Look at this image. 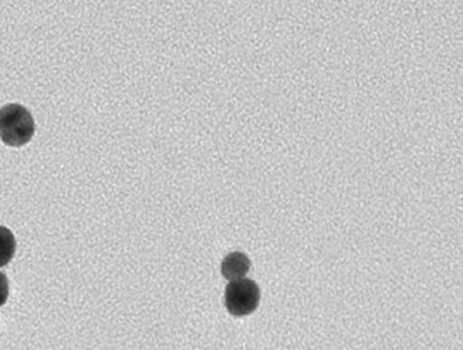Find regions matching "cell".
Here are the masks:
<instances>
[{
    "label": "cell",
    "mask_w": 463,
    "mask_h": 350,
    "mask_svg": "<svg viewBox=\"0 0 463 350\" xmlns=\"http://www.w3.org/2000/svg\"><path fill=\"white\" fill-rule=\"evenodd\" d=\"M36 124L28 109L10 103L0 109V138L10 147H23L34 136Z\"/></svg>",
    "instance_id": "1"
},
{
    "label": "cell",
    "mask_w": 463,
    "mask_h": 350,
    "mask_svg": "<svg viewBox=\"0 0 463 350\" xmlns=\"http://www.w3.org/2000/svg\"><path fill=\"white\" fill-rule=\"evenodd\" d=\"M261 298L259 285L253 279H232L224 293V304L232 317H248L256 311Z\"/></svg>",
    "instance_id": "2"
},
{
    "label": "cell",
    "mask_w": 463,
    "mask_h": 350,
    "mask_svg": "<svg viewBox=\"0 0 463 350\" xmlns=\"http://www.w3.org/2000/svg\"><path fill=\"white\" fill-rule=\"evenodd\" d=\"M250 260L243 252H232L222 262V274L229 281L242 279L250 270Z\"/></svg>",
    "instance_id": "3"
},
{
    "label": "cell",
    "mask_w": 463,
    "mask_h": 350,
    "mask_svg": "<svg viewBox=\"0 0 463 350\" xmlns=\"http://www.w3.org/2000/svg\"><path fill=\"white\" fill-rule=\"evenodd\" d=\"M17 241L9 228L0 225V268L14 258Z\"/></svg>",
    "instance_id": "4"
},
{
    "label": "cell",
    "mask_w": 463,
    "mask_h": 350,
    "mask_svg": "<svg viewBox=\"0 0 463 350\" xmlns=\"http://www.w3.org/2000/svg\"><path fill=\"white\" fill-rule=\"evenodd\" d=\"M9 279L0 271V307L6 304L7 298H9Z\"/></svg>",
    "instance_id": "5"
}]
</instances>
